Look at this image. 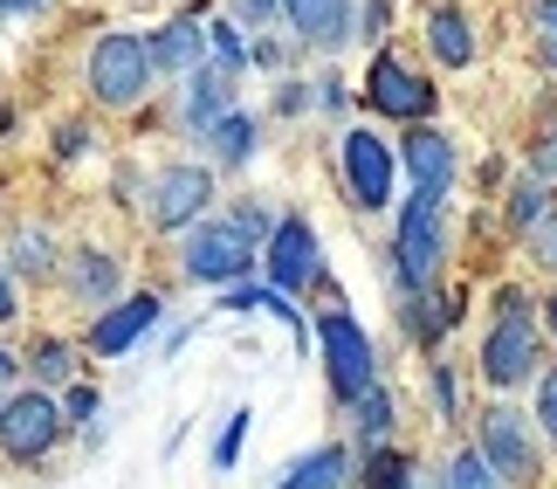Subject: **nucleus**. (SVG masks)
Instances as JSON below:
<instances>
[{"label": "nucleus", "instance_id": "72a5a7b5", "mask_svg": "<svg viewBox=\"0 0 557 489\" xmlns=\"http://www.w3.org/2000/svg\"><path fill=\"white\" fill-rule=\"evenodd\" d=\"M62 420H97V387H70V400H62Z\"/></svg>", "mask_w": 557, "mask_h": 489}, {"label": "nucleus", "instance_id": "ea45409f", "mask_svg": "<svg viewBox=\"0 0 557 489\" xmlns=\"http://www.w3.org/2000/svg\"><path fill=\"white\" fill-rule=\"evenodd\" d=\"M14 317V283H8V269H0V325Z\"/></svg>", "mask_w": 557, "mask_h": 489}, {"label": "nucleus", "instance_id": "37998d69", "mask_svg": "<svg viewBox=\"0 0 557 489\" xmlns=\"http://www.w3.org/2000/svg\"><path fill=\"white\" fill-rule=\"evenodd\" d=\"M550 331H557V296H550Z\"/></svg>", "mask_w": 557, "mask_h": 489}, {"label": "nucleus", "instance_id": "1a4fd4ad", "mask_svg": "<svg viewBox=\"0 0 557 489\" xmlns=\"http://www.w3.org/2000/svg\"><path fill=\"white\" fill-rule=\"evenodd\" d=\"M482 455H488V469L509 476V482L537 476V449H530V428H523L517 407H488L482 414Z\"/></svg>", "mask_w": 557, "mask_h": 489}, {"label": "nucleus", "instance_id": "412c9836", "mask_svg": "<svg viewBox=\"0 0 557 489\" xmlns=\"http://www.w3.org/2000/svg\"><path fill=\"white\" fill-rule=\"evenodd\" d=\"M455 304H434V290H406V331H413L420 338V345H434V338L447 331V325H455Z\"/></svg>", "mask_w": 557, "mask_h": 489}, {"label": "nucleus", "instance_id": "423d86ee", "mask_svg": "<svg viewBox=\"0 0 557 489\" xmlns=\"http://www.w3.org/2000/svg\"><path fill=\"white\" fill-rule=\"evenodd\" d=\"M55 435H62V407L49 393H14L0 407V449H8V462H41L55 449Z\"/></svg>", "mask_w": 557, "mask_h": 489}, {"label": "nucleus", "instance_id": "bb28decb", "mask_svg": "<svg viewBox=\"0 0 557 489\" xmlns=\"http://www.w3.org/2000/svg\"><path fill=\"white\" fill-rule=\"evenodd\" d=\"M207 49L221 56L227 70H242V62H248V41H242V28H234V21H213V28H207Z\"/></svg>", "mask_w": 557, "mask_h": 489}, {"label": "nucleus", "instance_id": "6e6552de", "mask_svg": "<svg viewBox=\"0 0 557 489\" xmlns=\"http://www.w3.org/2000/svg\"><path fill=\"white\" fill-rule=\"evenodd\" d=\"M213 200V173L207 166H165L152 180V221L159 228H193Z\"/></svg>", "mask_w": 557, "mask_h": 489}, {"label": "nucleus", "instance_id": "f03ea898", "mask_svg": "<svg viewBox=\"0 0 557 489\" xmlns=\"http://www.w3.org/2000/svg\"><path fill=\"white\" fill-rule=\"evenodd\" d=\"M90 90L111 111H132V103L152 90V49L138 35H103L90 49Z\"/></svg>", "mask_w": 557, "mask_h": 489}, {"label": "nucleus", "instance_id": "b1692460", "mask_svg": "<svg viewBox=\"0 0 557 489\" xmlns=\"http://www.w3.org/2000/svg\"><path fill=\"white\" fill-rule=\"evenodd\" d=\"M358 435H366V441H372V449H379V441H385V435H393V393H385V387H379V379H372V387H366V393H358Z\"/></svg>", "mask_w": 557, "mask_h": 489}, {"label": "nucleus", "instance_id": "7c9ffc66", "mask_svg": "<svg viewBox=\"0 0 557 489\" xmlns=\"http://www.w3.org/2000/svg\"><path fill=\"white\" fill-rule=\"evenodd\" d=\"M530 248H537V262H544V269H557V215H550V207H544L537 221H530Z\"/></svg>", "mask_w": 557, "mask_h": 489}, {"label": "nucleus", "instance_id": "473e14b6", "mask_svg": "<svg viewBox=\"0 0 557 489\" xmlns=\"http://www.w3.org/2000/svg\"><path fill=\"white\" fill-rule=\"evenodd\" d=\"M537 420H544V428H550V441H557V366L537 379Z\"/></svg>", "mask_w": 557, "mask_h": 489}, {"label": "nucleus", "instance_id": "6ab92c4d", "mask_svg": "<svg viewBox=\"0 0 557 489\" xmlns=\"http://www.w3.org/2000/svg\"><path fill=\"white\" fill-rule=\"evenodd\" d=\"M207 152L221 159V166H242L255 152V118L248 111H221V118L207 124Z\"/></svg>", "mask_w": 557, "mask_h": 489}, {"label": "nucleus", "instance_id": "4c0bfd02", "mask_svg": "<svg viewBox=\"0 0 557 489\" xmlns=\"http://www.w3.org/2000/svg\"><path fill=\"white\" fill-rule=\"evenodd\" d=\"M530 166H537V173H557V138H544V145H530Z\"/></svg>", "mask_w": 557, "mask_h": 489}, {"label": "nucleus", "instance_id": "4be33fe9", "mask_svg": "<svg viewBox=\"0 0 557 489\" xmlns=\"http://www.w3.org/2000/svg\"><path fill=\"white\" fill-rule=\"evenodd\" d=\"M345 469H351L345 449H317V455H304V462L283 476V489H337V482H345Z\"/></svg>", "mask_w": 557, "mask_h": 489}, {"label": "nucleus", "instance_id": "f3484780", "mask_svg": "<svg viewBox=\"0 0 557 489\" xmlns=\"http://www.w3.org/2000/svg\"><path fill=\"white\" fill-rule=\"evenodd\" d=\"M70 296H76V304H111V296H117V255L83 248L70 262Z\"/></svg>", "mask_w": 557, "mask_h": 489}, {"label": "nucleus", "instance_id": "5701e85b", "mask_svg": "<svg viewBox=\"0 0 557 489\" xmlns=\"http://www.w3.org/2000/svg\"><path fill=\"white\" fill-rule=\"evenodd\" d=\"M8 255H14V262H8L14 276H35V283H41V276H55V242L41 235V228H21Z\"/></svg>", "mask_w": 557, "mask_h": 489}, {"label": "nucleus", "instance_id": "e433bc0d", "mask_svg": "<svg viewBox=\"0 0 557 489\" xmlns=\"http://www.w3.org/2000/svg\"><path fill=\"white\" fill-rule=\"evenodd\" d=\"M234 221H242L248 235H269V215H262V207H255V200H248V207H234Z\"/></svg>", "mask_w": 557, "mask_h": 489}, {"label": "nucleus", "instance_id": "c9c22d12", "mask_svg": "<svg viewBox=\"0 0 557 489\" xmlns=\"http://www.w3.org/2000/svg\"><path fill=\"white\" fill-rule=\"evenodd\" d=\"M434 400H441V414L455 420V372H447V366H434Z\"/></svg>", "mask_w": 557, "mask_h": 489}, {"label": "nucleus", "instance_id": "393cba45", "mask_svg": "<svg viewBox=\"0 0 557 489\" xmlns=\"http://www.w3.org/2000/svg\"><path fill=\"white\" fill-rule=\"evenodd\" d=\"M28 366H35V379H41V387H70V372H76V352L62 345V338H41Z\"/></svg>", "mask_w": 557, "mask_h": 489}, {"label": "nucleus", "instance_id": "f8f14e48", "mask_svg": "<svg viewBox=\"0 0 557 489\" xmlns=\"http://www.w3.org/2000/svg\"><path fill=\"white\" fill-rule=\"evenodd\" d=\"M152 325H159V296H124V304H111L90 325V352L97 358H117V352H132Z\"/></svg>", "mask_w": 557, "mask_h": 489}, {"label": "nucleus", "instance_id": "a211bd4d", "mask_svg": "<svg viewBox=\"0 0 557 489\" xmlns=\"http://www.w3.org/2000/svg\"><path fill=\"white\" fill-rule=\"evenodd\" d=\"M221 310H269V317H283L289 338L310 352V325H304V310H289V290H255V283H248V290H227Z\"/></svg>", "mask_w": 557, "mask_h": 489}, {"label": "nucleus", "instance_id": "a19ab883", "mask_svg": "<svg viewBox=\"0 0 557 489\" xmlns=\"http://www.w3.org/2000/svg\"><path fill=\"white\" fill-rule=\"evenodd\" d=\"M35 8H41V0H0V14H8V21L14 14H35Z\"/></svg>", "mask_w": 557, "mask_h": 489}, {"label": "nucleus", "instance_id": "2eb2a0df", "mask_svg": "<svg viewBox=\"0 0 557 489\" xmlns=\"http://www.w3.org/2000/svg\"><path fill=\"white\" fill-rule=\"evenodd\" d=\"M304 41H345L351 35V0H283Z\"/></svg>", "mask_w": 557, "mask_h": 489}, {"label": "nucleus", "instance_id": "4468645a", "mask_svg": "<svg viewBox=\"0 0 557 489\" xmlns=\"http://www.w3.org/2000/svg\"><path fill=\"white\" fill-rule=\"evenodd\" d=\"M145 49H152V70H200V62H207V35H200V21H165Z\"/></svg>", "mask_w": 557, "mask_h": 489}, {"label": "nucleus", "instance_id": "2f4dec72", "mask_svg": "<svg viewBox=\"0 0 557 489\" xmlns=\"http://www.w3.org/2000/svg\"><path fill=\"white\" fill-rule=\"evenodd\" d=\"M399 476H406V462H399V455H385V449H379V455L366 462V476H358V482H366V489H393Z\"/></svg>", "mask_w": 557, "mask_h": 489}, {"label": "nucleus", "instance_id": "58836bf2", "mask_svg": "<svg viewBox=\"0 0 557 489\" xmlns=\"http://www.w3.org/2000/svg\"><path fill=\"white\" fill-rule=\"evenodd\" d=\"M269 8H275V0H234V14H242V21H255V28L269 21Z\"/></svg>", "mask_w": 557, "mask_h": 489}, {"label": "nucleus", "instance_id": "c85d7f7f", "mask_svg": "<svg viewBox=\"0 0 557 489\" xmlns=\"http://www.w3.org/2000/svg\"><path fill=\"white\" fill-rule=\"evenodd\" d=\"M544 207H550L544 186H537V180H517V194H509V215H517V228H530V221L544 215Z\"/></svg>", "mask_w": 557, "mask_h": 489}, {"label": "nucleus", "instance_id": "20e7f679", "mask_svg": "<svg viewBox=\"0 0 557 489\" xmlns=\"http://www.w3.org/2000/svg\"><path fill=\"white\" fill-rule=\"evenodd\" d=\"M530 372H537V331H530V317H523V296L503 290V317H496V331L482 338V379L488 387H523Z\"/></svg>", "mask_w": 557, "mask_h": 489}, {"label": "nucleus", "instance_id": "ddd939ff", "mask_svg": "<svg viewBox=\"0 0 557 489\" xmlns=\"http://www.w3.org/2000/svg\"><path fill=\"white\" fill-rule=\"evenodd\" d=\"M406 173H413V194H447L455 186V145L441 132H413L406 138Z\"/></svg>", "mask_w": 557, "mask_h": 489}, {"label": "nucleus", "instance_id": "a878e982", "mask_svg": "<svg viewBox=\"0 0 557 489\" xmlns=\"http://www.w3.org/2000/svg\"><path fill=\"white\" fill-rule=\"evenodd\" d=\"M447 489H503V476L488 469V455L461 449V455H455V476H447Z\"/></svg>", "mask_w": 557, "mask_h": 489}, {"label": "nucleus", "instance_id": "c03bdc74", "mask_svg": "<svg viewBox=\"0 0 557 489\" xmlns=\"http://www.w3.org/2000/svg\"><path fill=\"white\" fill-rule=\"evenodd\" d=\"M393 489H420V482H393Z\"/></svg>", "mask_w": 557, "mask_h": 489}, {"label": "nucleus", "instance_id": "9d476101", "mask_svg": "<svg viewBox=\"0 0 557 489\" xmlns=\"http://www.w3.org/2000/svg\"><path fill=\"white\" fill-rule=\"evenodd\" d=\"M366 103L379 118H426V103H434V90L406 70L399 56H372V70H366Z\"/></svg>", "mask_w": 557, "mask_h": 489}, {"label": "nucleus", "instance_id": "7ed1b4c3", "mask_svg": "<svg viewBox=\"0 0 557 489\" xmlns=\"http://www.w3.org/2000/svg\"><path fill=\"white\" fill-rule=\"evenodd\" d=\"M441 194H413L399 215V242H393V269L406 290H434L441 276Z\"/></svg>", "mask_w": 557, "mask_h": 489}, {"label": "nucleus", "instance_id": "aec40b11", "mask_svg": "<svg viewBox=\"0 0 557 489\" xmlns=\"http://www.w3.org/2000/svg\"><path fill=\"white\" fill-rule=\"evenodd\" d=\"M426 41H434V56L447 62V70H468V62H475V35H468V21L455 8H441L434 21H426Z\"/></svg>", "mask_w": 557, "mask_h": 489}, {"label": "nucleus", "instance_id": "cd10ccee", "mask_svg": "<svg viewBox=\"0 0 557 489\" xmlns=\"http://www.w3.org/2000/svg\"><path fill=\"white\" fill-rule=\"evenodd\" d=\"M248 407H234L227 414V428H221V441H213V469H234V455H242V435H248Z\"/></svg>", "mask_w": 557, "mask_h": 489}, {"label": "nucleus", "instance_id": "f704fd0d", "mask_svg": "<svg viewBox=\"0 0 557 489\" xmlns=\"http://www.w3.org/2000/svg\"><path fill=\"white\" fill-rule=\"evenodd\" d=\"M90 152V132H83V124H62L55 132V159H83Z\"/></svg>", "mask_w": 557, "mask_h": 489}, {"label": "nucleus", "instance_id": "79ce46f5", "mask_svg": "<svg viewBox=\"0 0 557 489\" xmlns=\"http://www.w3.org/2000/svg\"><path fill=\"white\" fill-rule=\"evenodd\" d=\"M8 372H14V358H8V352H0V379H8Z\"/></svg>", "mask_w": 557, "mask_h": 489}, {"label": "nucleus", "instance_id": "dca6fc26", "mask_svg": "<svg viewBox=\"0 0 557 489\" xmlns=\"http://www.w3.org/2000/svg\"><path fill=\"white\" fill-rule=\"evenodd\" d=\"M227 97H234V70H227V62H221V70H186V118L200 124V132L227 111Z\"/></svg>", "mask_w": 557, "mask_h": 489}, {"label": "nucleus", "instance_id": "9b49d317", "mask_svg": "<svg viewBox=\"0 0 557 489\" xmlns=\"http://www.w3.org/2000/svg\"><path fill=\"white\" fill-rule=\"evenodd\" d=\"M262 262H269L275 290H310L317 283V235H310V221H275Z\"/></svg>", "mask_w": 557, "mask_h": 489}, {"label": "nucleus", "instance_id": "0eeeda50", "mask_svg": "<svg viewBox=\"0 0 557 489\" xmlns=\"http://www.w3.org/2000/svg\"><path fill=\"white\" fill-rule=\"evenodd\" d=\"M345 180L366 215H379L385 200H393V145L379 132H345Z\"/></svg>", "mask_w": 557, "mask_h": 489}, {"label": "nucleus", "instance_id": "f257e3e1", "mask_svg": "<svg viewBox=\"0 0 557 489\" xmlns=\"http://www.w3.org/2000/svg\"><path fill=\"white\" fill-rule=\"evenodd\" d=\"M255 235L242 221H193V235L180 248V269L193 276V283H234V276L255 269Z\"/></svg>", "mask_w": 557, "mask_h": 489}, {"label": "nucleus", "instance_id": "c756f323", "mask_svg": "<svg viewBox=\"0 0 557 489\" xmlns=\"http://www.w3.org/2000/svg\"><path fill=\"white\" fill-rule=\"evenodd\" d=\"M537 56H544V70H557V0H537Z\"/></svg>", "mask_w": 557, "mask_h": 489}, {"label": "nucleus", "instance_id": "39448f33", "mask_svg": "<svg viewBox=\"0 0 557 489\" xmlns=\"http://www.w3.org/2000/svg\"><path fill=\"white\" fill-rule=\"evenodd\" d=\"M317 345H324V366H331V393H337V400H358V393L379 379V366H372V338H366V325H358V317L324 310V325H317Z\"/></svg>", "mask_w": 557, "mask_h": 489}]
</instances>
